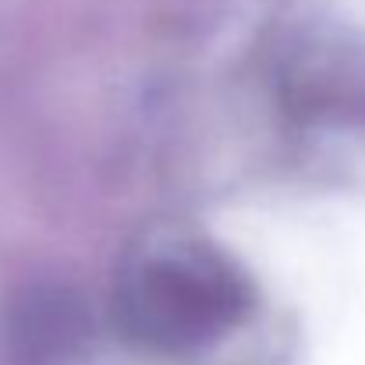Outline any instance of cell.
<instances>
[{
	"instance_id": "obj_1",
	"label": "cell",
	"mask_w": 365,
	"mask_h": 365,
	"mask_svg": "<svg viewBox=\"0 0 365 365\" xmlns=\"http://www.w3.org/2000/svg\"><path fill=\"white\" fill-rule=\"evenodd\" d=\"M114 302L128 341L156 355H192L242 323L252 287L231 255L185 238L135 255Z\"/></svg>"
},
{
	"instance_id": "obj_2",
	"label": "cell",
	"mask_w": 365,
	"mask_h": 365,
	"mask_svg": "<svg viewBox=\"0 0 365 365\" xmlns=\"http://www.w3.org/2000/svg\"><path fill=\"white\" fill-rule=\"evenodd\" d=\"M93 319L64 284H25L0 302L4 365H82Z\"/></svg>"
}]
</instances>
